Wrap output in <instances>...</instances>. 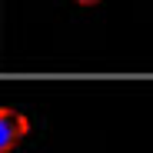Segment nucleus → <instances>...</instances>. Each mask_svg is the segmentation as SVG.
I'll return each mask as SVG.
<instances>
[{"mask_svg": "<svg viewBox=\"0 0 153 153\" xmlns=\"http://www.w3.org/2000/svg\"><path fill=\"white\" fill-rule=\"evenodd\" d=\"M27 133H30V120L23 117L20 110H13V107L0 110V150L4 153H10Z\"/></svg>", "mask_w": 153, "mask_h": 153, "instance_id": "obj_1", "label": "nucleus"}, {"mask_svg": "<svg viewBox=\"0 0 153 153\" xmlns=\"http://www.w3.org/2000/svg\"><path fill=\"white\" fill-rule=\"evenodd\" d=\"M76 4H83V7H97L100 0H76Z\"/></svg>", "mask_w": 153, "mask_h": 153, "instance_id": "obj_2", "label": "nucleus"}]
</instances>
